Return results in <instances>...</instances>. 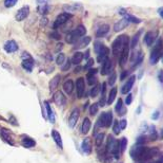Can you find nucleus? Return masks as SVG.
I'll return each mask as SVG.
<instances>
[{"label": "nucleus", "mask_w": 163, "mask_h": 163, "mask_svg": "<svg viewBox=\"0 0 163 163\" xmlns=\"http://www.w3.org/2000/svg\"><path fill=\"white\" fill-rule=\"evenodd\" d=\"M162 56H163V42L161 38H158L155 44H154V47L151 51V56H149V63H151V65H156Z\"/></svg>", "instance_id": "f257e3e1"}, {"label": "nucleus", "mask_w": 163, "mask_h": 163, "mask_svg": "<svg viewBox=\"0 0 163 163\" xmlns=\"http://www.w3.org/2000/svg\"><path fill=\"white\" fill-rule=\"evenodd\" d=\"M128 42H130V39H128L127 35L118 36L113 42V44H111V52H113V54L115 55V56L120 55V53L123 50L124 46H125L126 44H128Z\"/></svg>", "instance_id": "f03ea898"}, {"label": "nucleus", "mask_w": 163, "mask_h": 163, "mask_svg": "<svg viewBox=\"0 0 163 163\" xmlns=\"http://www.w3.org/2000/svg\"><path fill=\"white\" fill-rule=\"evenodd\" d=\"M85 34H86V29H85L84 25H78L76 29L73 30L72 32H70V33L66 35L65 40H66V42H68V44H75L79 38L84 36Z\"/></svg>", "instance_id": "7ed1b4c3"}, {"label": "nucleus", "mask_w": 163, "mask_h": 163, "mask_svg": "<svg viewBox=\"0 0 163 163\" xmlns=\"http://www.w3.org/2000/svg\"><path fill=\"white\" fill-rule=\"evenodd\" d=\"M106 151L108 153H111L115 156V158H119L120 157V144L116 139H114L113 136H108V143H106Z\"/></svg>", "instance_id": "20e7f679"}, {"label": "nucleus", "mask_w": 163, "mask_h": 163, "mask_svg": "<svg viewBox=\"0 0 163 163\" xmlns=\"http://www.w3.org/2000/svg\"><path fill=\"white\" fill-rule=\"evenodd\" d=\"M111 123H113V113L111 111H108L100 115L97 122V126L98 127H109Z\"/></svg>", "instance_id": "39448f33"}, {"label": "nucleus", "mask_w": 163, "mask_h": 163, "mask_svg": "<svg viewBox=\"0 0 163 163\" xmlns=\"http://www.w3.org/2000/svg\"><path fill=\"white\" fill-rule=\"evenodd\" d=\"M145 149L144 145H135L132 149H130V156L132 158L135 160V161H139L140 162V159L142 157V154Z\"/></svg>", "instance_id": "423d86ee"}, {"label": "nucleus", "mask_w": 163, "mask_h": 163, "mask_svg": "<svg viewBox=\"0 0 163 163\" xmlns=\"http://www.w3.org/2000/svg\"><path fill=\"white\" fill-rule=\"evenodd\" d=\"M158 31H149L144 35V42L147 47H152L158 39Z\"/></svg>", "instance_id": "0eeeda50"}, {"label": "nucleus", "mask_w": 163, "mask_h": 163, "mask_svg": "<svg viewBox=\"0 0 163 163\" xmlns=\"http://www.w3.org/2000/svg\"><path fill=\"white\" fill-rule=\"evenodd\" d=\"M130 42H128V44H126L125 46H124L122 52L120 53L119 63H120V66H121V67H124V66L126 65V63H127L128 55H130Z\"/></svg>", "instance_id": "6e6552de"}, {"label": "nucleus", "mask_w": 163, "mask_h": 163, "mask_svg": "<svg viewBox=\"0 0 163 163\" xmlns=\"http://www.w3.org/2000/svg\"><path fill=\"white\" fill-rule=\"evenodd\" d=\"M72 17V15L68 14V13H61L60 15H58L57 18H56L55 22H54V25H53V28L54 29H57L58 27H60V25H64V23L66 22V21L68 20V19Z\"/></svg>", "instance_id": "1a4fd4ad"}, {"label": "nucleus", "mask_w": 163, "mask_h": 163, "mask_svg": "<svg viewBox=\"0 0 163 163\" xmlns=\"http://www.w3.org/2000/svg\"><path fill=\"white\" fill-rule=\"evenodd\" d=\"M111 70H113V62H111V59H109L108 57L105 61L102 62L101 74L102 75H108V74L111 73Z\"/></svg>", "instance_id": "9d476101"}, {"label": "nucleus", "mask_w": 163, "mask_h": 163, "mask_svg": "<svg viewBox=\"0 0 163 163\" xmlns=\"http://www.w3.org/2000/svg\"><path fill=\"white\" fill-rule=\"evenodd\" d=\"M119 13H120L121 15H123L124 18H125L126 20L128 21V22L136 23V25H139V23L142 22V20H141L140 18H138V17L134 16V15H132V14H128V13H126L125 10H123V8H120Z\"/></svg>", "instance_id": "9b49d317"}, {"label": "nucleus", "mask_w": 163, "mask_h": 163, "mask_svg": "<svg viewBox=\"0 0 163 163\" xmlns=\"http://www.w3.org/2000/svg\"><path fill=\"white\" fill-rule=\"evenodd\" d=\"M76 90H77V96L79 98H81L84 94L85 91V84H84V78H79L76 81Z\"/></svg>", "instance_id": "f8f14e48"}, {"label": "nucleus", "mask_w": 163, "mask_h": 163, "mask_svg": "<svg viewBox=\"0 0 163 163\" xmlns=\"http://www.w3.org/2000/svg\"><path fill=\"white\" fill-rule=\"evenodd\" d=\"M29 14H30V8L29 6H23V8H21L20 10H18V12H17L16 20L17 21L24 20V19L29 16Z\"/></svg>", "instance_id": "ddd939ff"}, {"label": "nucleus", "mask_w": 163, "mask_h": 163, "mask_svg": "<svg viewBox=\"0 0 163 163\" xmlns=\"http://www.w3.org/2000/svg\"><path fill=\"white\" fill-rule=\"evenodd\" d=\"M135 80H136V76L135 75H132L130 78H128L127 81H126V83L124 84V86L122 87V89H121V92L123 94H126V93H128V92L132 90V88H133V86H134V83H135Z\"/></svg>", "instance_id": "4468645a"}, {"label": "nucleus", "mask_w": 163, "mask_h": 163, "mask_svg": "<svg viewBox=\"0 0 163 163\" xmlns=\"http://www.w3.org/2000/svg\"><path fill=\"white\" fill-rule=\"evenodd\" d=\"M108 54H109V49L106 46H103L100 49L99 52L97 53V61L99 62V63H102V62L108 58Z\"/></svg>", "instance_id": "2eb2a0df"}, {"label": "nucleus", "mask_w": 163, "mask_h": 163, "mask_svg": "<svg viewBox=\"0 0 163 163\" xmlns=\"http://www.w3.org/2000/svg\"><path fill=\"white\" fill-rule=\"evenodd\" d=\"M79 115H80L79 109H74L72 115H71L70 119H68V126H70L71 128L75 127V125H76L77 122H78V120H79Z\"/></svg>", "instance_id": "dca6fc26"}, {"label": "nucleus", "mask_w": 163, "mask_h": 163, "mask_svg": "<svg viewBox=\"0 0 163 163\" xmlns=\"http://www.w3.org/2000/svg\"><path fill=\"white\" fill-rule=\"evenodd\" d=\"M128 25H130V22H128V21L123 17V18L120 19L119 21H117V22L114 25V31H115V32H120V31H122V30L125 29Z\"/></svg>", "instance_id": "f3484780"}, {"label": "nucleus", "mask_w": 163, "mask_h": 163, "mask_svg": "<svg viewBox=\"0 0 163 163\" xmlns=\"http://www.w3.org/2000/svg\"><path fill=\"white\" fill-rule=\"evenodd\" d=\"M4 50L8 53H13L16 52L18 50V45L16 44L15 40H8L4 44Z\"/></svg>", "instance_id": "a211bd4d"}, {"label": "nucleus", "mask_w": 163, "mask_h": 163, "mask_svg": "<svg viewBox=\"0 0 163 163\" xmlns=\"http://www.w3.org/2000/svg\"><path fill=\"white\" fill-rule=\"evenodd\" d=\"M91 42V37L89 36H85V37H82L81 39H78L76 42H75V49H82L84 47H86L87 45Z\"/></svg>", "instance_id": "6ab92c4d"}, {"label": "nucleus", "mask_w": 163, "mask_h": 163, "mask_svg": "<svg viewBox=\"0 0 163 163\" xmlns=\"http://www.w3.org/2000/svg\"><path fill=\"white\" fill-rule=\"evenodd\" d=\"M53 98H54V102L58 106H63V105L65 104V96L63 95V93H62L61 91L55 92Z\"/></svg>", "instance_id": "aec40b11"}, {"label": "nucleus", "mask_w": 163, "mask_h": 163, "mask_svg": "<svg viewBox=\"0 0 163 163\" xmlns=\"http://www.w3.org/2000/svg\"><path fill=\"white\" fill-rule=\"evenodd\" d=\"M96 72H97V69H95V68H91L89 69V71L87 72V74H86V80H87V84L89 85H94V84H96L97 83V78H96V76H95V74H96Z\"/></svg>", "instance_id": "412c9836"}, {"label": "nucleus", "mask_w": 163, "mask_h": 163, "mask_svg": "<svg viewBox=\"0 0 163 163\" xmlns=\"http://www.w3.org/2000/svg\"><path fill=\"white\" fill-rule=\"evenodd\" d=\"M81 147H82V151L84 154L86 155H89L92 153V141L89 138H85L83 140L82 144H81Z\"/></svg>", "instance_id": "4be33fe9"}, {"label": "nucleus", "mask_w": 163, "mask_h": 163, "mask_svg": "<svg viewBox=\"0 0 163 163\" xmlns=\"http://www.w3.org/2000/svg\"><path fill=\"white\" fill-rule=\"evenodd\" d=\"M108 32H109V25L105 23V25H100V27L98 28L97 32H96V36H97L98 38L103 37V36H105Z\"/></svg>", "instance_id": "5701e85b"}, {"label": "nucleus", "mask_w": 163, "mask_h": 163, "mask_svg": "<svg viewBox=\"0 0 163 163\" xmlns=\"http://www.w3.org/2000/svg\"><path fill=\"white\" fill-rule=\"evenodd\" d=\"M1 135H2V137H3V139L6 141V142H8L11 145L14 144V141H13L14 136H13V134L10 131V130L5 129V128H2V129H1Z\"/></svg>", "instance_id": "b1692460"}, {"label": "nucleus", "mask_w": 163, "mask_h": 163, "mask_svg": "<svg viewBox=\"0 0 163 163\" xmlns=\"http://www.w3.org/2000/svg\"><path fill=\"white\" fill-rule=\"evenodd\" d=\"M22 68L24 70L29 72H32L33 71V67H34V61L33 58H30V59H23L22 61Z\"/></svg>", "instance_id": "393cba45"}, {"label": "nucleus", "mask_w": 163, "mask_h": 163, "mask_svg": "<svg viewBox=\"0 0 163 163\" xmlns=\"http://www.w3.org/2000/svg\"><path fill=\"white\" fill-rule=\"evenodd\" d=\"M63 90L66 94H71L74 90V83H73L72 80H67L64 82L63 84Z\"/></svg>", "instance_id": "a878e982"}, {"label": "nucleus", "mask_w": 163, "mask_h": 163, "mask_svg": "<svg viewBox=\"0 0 163 163\" xmlns=\"http://www.w3.org/2000/svg\"><path fill=\"white\" fill-rule=\"evenodd\" d=\"M52 137H53V139H54V141L56 142V144H57L60 148H62V147H63V144H62V139H61V136H60L59 132H58L57 130L53 129L52 130Z\"/></svg>", "instance_id": "bb28decb"}, {"label": "nucleus", "mask_w": 163, "mask_h": 163, "mask_svg": "<svg viewBox=\"0 0 163 163\" xmlns=\"http://www.w3.org/2000/svg\"><path fill=\"white\" fill-rule=\"evenodd\" d=\"M91 120L89 118H84L83 120V123H82V126H81V130H82V134H87L91 129Z\"/></svg>", "instance_id": "cd10ccee"}, {"label": "nucleus", "mask_w": 163, "mask_h": 163, "mask_svg": "<svg viewBox=\"0 0 163 163\" xmlns=\"http://www.w3.org/2000/svg\"><path fill=\"white\" fill-rule=\"evenodd\" d=\"M21 144H22L23 147H25V148H31V147L35 146L36 145V142L33 140V139L31 138H23L22 141H21Z\"/></svg>", "instance_id": "c85d7f7f"}, {"label": "nucleus", "mask_w": 163, "mask_h": 163, "mask_svg": "<svg viewBox=\"0 0 163 163\" xmlns=\"http://www.w3.org/2000/svg\"><path fill=\"white\" fill-rule=\"evenodd\" d=\"M142 34V30H139L134 36H133L132 40H130V47L132 49L136 48V46L138 45V42H139V38H140V35Z\"/></svg>", "instance_id": "c756f323"}, {"label": "nucleus", "mask_w": 163, "mask_h": 163, "mask_svg": "<svg viewBox=\"0 0 163 163\" xmlns=\"http://www.w3.org/2000/svg\"><path fill=\"white\" fill-rule=\"evenodd\" d=\"M82 59H83V53L76 52L74 55H73L71 62H72V64H74V65H80V63L82 62Z\"/></svg>", "instance_id": "7c9ffc66"}, {"label": "nucleus", "mask_w": 163, "mask_h": 163, "mask_svg": "<svg viewBox=\"0 0 163 163\" xmlns=\"http://www.w3.org/2000/svg\"><path fill=\"white\" fill-rule=\"evenodd\" d=\"M116 96H117V88L114 87V88H111V91H109L108 96V101H106V104L111 105V103H113L114 101H115Z\"/></svg>", "instance_id": "2f4dec72"}, {"label": "nucleus", "mask_w": 163, "mask_h": 163, "mask_svg": "<svg viewBox=\"0 0 163 163\" xmlns=\"http://www.w3.org/2000/svg\"><path fill=\"white\" fill-rule=\"evenodd\" d=\"M105 91H106V83H103L102 84V88H101V100H100V103H99V106L103 107L105 106L106 104V96H105Z\"/></svg>", "instance_id": "473e14b6"}, {"label": "nucleus", "mask_w": 163, "mask_h": 163, "mask_svg": "<svg viewBox=\"0 0 163 163\" xmlns=\"http://www.w3.org/2000/svg\"><path fill=\"white\" fill-rule=\"evenodd\" d=\"M45 108H46V112H48V118L50 120L51 123H55V115H54V112H53L52 108H51V105L49 104V102H45Z\"/></svg>", "instance_id": "72a5a7b5"}, {"label": "nucleus", "mask_w": 163, "mask_h": 163, "mask_svg": "<svg viewBox=\"0 0 163 163\" xmlns=\"http://www.w3.org/2000/svg\"><path fill=\"white\" fill-rule=\"evenodd\" d=\"M115 109H116V111L118 112V115H124V113H125V108L123 107V102H122L121 98H119V100H118Z\"/></svg>", "instance_id": "f704fd0d"}, {"label": "nucleus", "mask_w": 163, "mask_h": 163, "mask_svg": "<svg viewBox=\"0 0 163 163\" xmlns=\"http://www.w3.org/2000/svg\"><path fill=\"white\" fill-rule=\"evenodd\" d=\"M59 81H60V75H56L50 83V89L51 90H55L57 88L58 84H59Z\"/></svg>", "instance_id": "c9c22d12"}, {"label": "nucleus", "mask_w": 163, "mask_h": 163, "mask_svg": "<svg viewBox=\"0 0 163 163\" xmlns=\"http://www.w3.org/2000/svg\"><path fill=\"white\" fill-rule=\"evenodd\" d=\"M103 141H104V134H103V132H101V134H99V135H97V136H96L95 143H96V145H97L98 147L101 146L102 143H103Z\"/></svg>", "instance_id": "e433bc0d"}, {"label": "nucleus", "mask_w": 163, "mask_h": 163, "mask_svg": "<svg viewBox=\"0 0 163 163\" xmlns=\"http://www.w3.org/2000/svg\"><path fill=\"white\" fill-rule=\"evenodd\" d=\"M99 91H100V85H96L94 88H92L91 96L92 98H96V96L98 95V93H99Z\"/></svg>", "instance_id": "4c0bfd02"}, {"label": "nucleus", "mask_w": 163, "mask_h": 163, "mask_svg": "<svg viewBox=\"0 0 163 163\" xmlns=\"http://www.w3.org/2000/svg\"><path fill=\"white\" fill-rule=\"evenodd\" d=\"M119 144H120V149H121V151H124L126 149V146H127V139H126L125 137L122 138Z\"/></svg>", "instance_id": "58836bf2"}, {"label": "nucleus", "mask_w": 163, "mask_h": 163, "mask_svg": "<svg viewBox=\"0 0 163 163\" xmlns=\"http://www.w3.org/2000/svg\"><path fill=\"white\" fill-rule=\"evenodd\" d=\"M98 110H99V104H93L89 108V113L92 115H95L98 112Z\"/></svg>", "instance_id": "ea45409f"}, {"label": "nucleus", "mask_w": 163, "mask_h": 163, "mask_svg": "<svg viewBox=\"0 0 163 163\" xmlns=\"http://www.w3.org/2000/svg\"><path fill=\"white\" fill-rule=\"evenodd\" d=\"M64 61H65V56H64V54H62V53H60V54L57 56V58H56V63H57V65H59V66L63 65Z\"/></svg>", "instance_id": "a19ab883"}, {"label": "nucleus", "mask_w": 163, "mask_h": 163, "mask_svg": "<svg viewBox=\"0 0 163 163\" xmlns=\"http://www.w3.org/2000/svg\"><path fill=\"white\" fill-rule=\"evenodd\" d=\"M116 80H117V74H116V72H113V73H111V75L108 78V85L113 86L114 84L116 83Z\"/></svg>", "instance_id": "79ce46f5"}, {"label": "nucleus", "mask_w": 163, "mask_h": 163, "mask_svg": "<svg viewBox=\"0 0 163 163\" xmlns=\"http://www.w3.org/2000/svg\"><path fill=\"white\" fill-rule=\"evenodd\" d=\"M18 0H4V6L5 8H13L17 3Z\"/></svg>", "instance_id": "37998d69"}, {"label": "nucleus", "mask_w": 163, "mask_h": 163, "mask_svg": "<svg viewBox=\"0 0 163 163\" xmlns=\"http://www.w3.org/2000/svg\"><path fill=\"white\" fill-rule=\"evenodd\" d=\"M38 11H39L40 14H46V13L50 11V6L49 5H39Z\"/></svg>", "instance_id": "c03bdc74"}, {"label": "nucleus", "mask_w": 163, "mask_h": 163, "mask_svg": "<svg viewBox=\"0 0 163 163\" xmlns=\"http://www.w3.org/2000/svg\"><path fill=\"white\" fill-rule=\"evenodd\" d=\"M113 130H114V132H115L116 135H119L120 134V126H119V122H115L114 123V127H113Z\"/></svg>", "instance_id": "a18cd8bd"}, {"label": "nucleus", "mask_w": 163, "mask_h": 163, "mask_svg": "<svg viewBox=\"0 0 163 163\" xmlns=\"http://www.w3.org/2000/svg\"><path fill=\"white\" fill-rule=\"evenodd\" d=\"M71 65H72V62H71V59H67L64 64V66L62 67V71H67L71 68Z\"/></svg>", "instance_id": "49530a36"}, {"label": "nucleus", "mask_w": 163, "mask_h": 163, "mask_svg": "<svg viewBox=\"0 0 163 163\" xmlns=\"http://www.w3.org/2000/svg\"><path fill=\"white\" fill-rule=\"evenodd\" d=\"M126 125H127V121L126 120H121L119 122V126H120V129H125L126 128Z\"/></svg>", "instance_id": "de8ad7c7"}, {"label": "nucleus", "mask_w": 163, "mask_h": 163, "mask_svg": "<svg viewBox=\"0 0 163 163\" xmlns=\"http://www.w3.org/2000/svg\"><path fill=\"white\" fill-rule=\"evenodd\" d=\"M145 139H146L145 137H139L138 140H137V142H136L137 145H143L145 143V141H146Z\"/></svg>", "instance_id": "09e8293b"}, {"label": "nucleus", "mask_w": 163, "mask_h": 163, "mask_svg": "<svg viewBox=\"0 0 163 163\" xmlns=\"http://www.w3.org/2000/svg\"><path fill=\"white\" fill-rule=\"evenodd\" d=\"M94 63H95V61H94L93 58H89V62H87V64L84 66V69H89V68H91L92 66L94 65Z\"/></svg>", "instance_id": "8fccbe9b"}, {"label": "nucleus", "mask_w": 163, "mask_h": 163, "mask_svg": "<svg viewBox=\"0 0 163 163\" xmlns=\"http://www.w3.org/2000/svg\"><path fill=\"white\" fill-rule=\"evenodd\" d=\"M132 101H133V95L130 93H128V95L126 96V98H125V104L126 105H130Z\"/></svg>", "instance_id": "3c124183"}, {"label": "nucleus", "mask_w": 163, "mask_h": 163, "mask_svg": "<svg viewBox=\"0 0 163 163\" xmlns=\"http://www.w3.org/2000/svg\"><path fill=\"white\" fill-rule=\"evenodd\" d=\"M49 1H50V0H37V3L39 4V5H48Z\"/></svg>", "instance_id": "603ef678"}, {"label": "nucleus", "mask_w": 163, "mask_h": 163, "mask_svg": "<svg viewBox=\"0 0 163 163\" xmlns=\"http://www.w3.org/2000/svg\"><path fill=\"white\" fill-rule=\"evenodd\" d=\"M51 36H52L53 38H55V39H60V34L57 33V32H53V33L51 34Z\"/></svg>", "instance_id": "864d4df0"}, {"label": "nucleus", "mask_w": 163, "mask_h": 163, "mask_svg": "<svg viewBox=\"0 0 163 163\" xmlns=\"http://www.w3.org/2000/svg\"><path fill=\"white\" fill-rule=\"evenodd\" d=\"M158 78L161 83H163V70H160V72L158 73Z\"/></svg>", "instance_id": "5fc2aeb1"}, {"label": "nucleus", "mask_w": 163, "mask_h": 163, "mask_svg": "<svg viewBox=\"0 0 163 163\" xmlns=\"http://www.w3.org/2000/svg\"><path fill=\"white\" fill-rule=\"evenodd\" d=\"M89 50H87L86 52L84 53V55H83V58L89 59Z\"/></svg>", "instance_id": "6e6d98bb"}, {"label": "nucleus", "mask_w": 163, "mask_h": 163, "mask_svg": "<svg viewBox=\"0 0 163 163\" xmlns=\"http://www.w3.org/2000/svg\"><path fill=\"white\" fill-rule=\"evenodd\" d=\"M158 117H159V111H156L155 113H154L153 115H152V118H153L154 120H156V119H158Z\"/></svg>", "instance_id": "4d7b16f0"}, {"label": "nucleus", "mask_w": 163, "mask_h": 163, "mask_svg": "<svg viewBox=\"0 0 163 163\" xmlns=\"http://www.w3.org/2000/svg\"><path fill=\"white\" fill-rule=\"evenodd\" d=\"M158 14H159L160 16L163 18V6H162V8H158Z\"/></svg>", "instance_id": "13d9d810"}, {"label": "nucleus", "mask_w": 163, "mask_h": 163, "mask_svg": "<svg viewBox=\"0 0 163 163\" xmlns=\"http://www.w3.org/2000/svg\"><path fill=\"white\" fill-rule=\"evenodd\" d=\"M128 73V71H124L123 73L121 74V80H124V78H125V75Z\"/></svg>", "instance_id": "bf43d9fd"}, {"label": "nucleus", "mask_w": 163, "mask_h": 163, "mask_svg": "<svg viewBox=\"0 0 163 163\" xmlns=\"http://www.w3.org/2000/svg\"><path fill=\"white\" fill-rule=\"evenodd\" d=\"M80 70H81V68L78 67V68H76V69L74 70V72H75V73H77V72H80Z\"/></svg>", "instance_id": "052dcab7"}, {"label": "nucleus", "mask_w": 163, "mask_h": 163, "mask_svg": "<svg viewBox=\"0 0 163 163\" xmlns=\"http://www.w3.org/2000/svg\"><path fill=\"white\" fill-rule=\"evenodd\" d=\"M160 136H161V138L163 139V128L161 129V132H160Z\"/></svg>", "instance_id": "680f3d73"}, {"label": "nucleus", "mask_w": 163, "mask_h": 163, "mask_svg": "<svg viewBox=\"0 0 163 163\" xmlns=\"http://www.w3.org/2000/svg\"><path fill=\"white\" fill-rule=\"evenodd\" d=\"M162 58H163V56H162Z\"/></svg>", "instance_id": "e2e57ef3"}]
</instances>
